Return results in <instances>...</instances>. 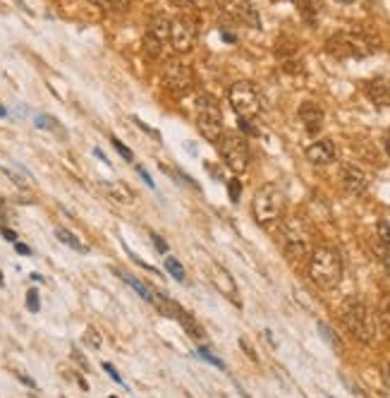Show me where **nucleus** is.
<instances>
[{"mask_svg":"<svg viewBox=\"0 0 390 398\" xmlns=\"http://www.w3.org/2000/svg\"><path fill=\"white\" fill-rule=\"evenodd\" d=\"M120 276H122V281H124V283H127V286H132L134 290H137V293H139V295H142V298L146 300V303H156L154 293H151V290H149V288H146V286H144V283H142V281H139V278H134V276H132V273H120Z\"/></svg>","mask_w":390,"mask_h":398,"instance_id":"24","label":"nucleus"},{"mask_svg":"<svg viewBox=\"0 0 390 398\" xmlns=\"http://www.w3.org/2000/svg\"><path fill=\"white\" fill-rule=\"evenodd\" d=\"M340 319H343L345 329L352 333V338H357L361 343L373 341L376 321H373V315L366 308L364 300H359L357 295H350L343 303V308H340Z\"/></svg>","mask_w":390,"mask_h":398,"instance_id":"3","label":"nucleus"},{"mask_svg":"<svg viewBox=\"0 0 390 398\" xmlns=\"http://www.w3.org/2000/svg\"><path fill=\"white\" fill-rule=\"evenodd\" d=\"M0 118H8V111H5V106H0Z\"/></svg>","mask_w":390,"mask_h":398,"instance_id":"43","label":"nucleus"},{"mask_svg":"<svg viewBox=\"0 0 390 398\" xmlns=\"http://www.w3.org/2000/svg\"><path fill=\"white\" fill-rule=\"evenodd\" d=\"M378 51V41L364 31H338L326 41V53L335 61H361Z\"/></svg>","mask_w":390,"mask_h":398,"instance_id":"2","label":"nucleus"},{"mask_svg":"<svg viewBox=\"0 0 390 398\" xmlns=\"http://www.w3.org/2000/svg\"><path fill=\"white\" fill-rule=\"evenodd\" d=\"M285 204H288V199H285L283 187L275 185V182H266V185H261L254 192V199H252L254 221L259 225L275 223L278 218H283Z\"/></svg>","mask_w":390,"mask_h":398,"instance_id":"4","label":"nucleus"},{"mask_svg":"<svg viewBox=\"0 0 390 398\" xmlns=\"http://www.w3.org/2000/svg\"><path fill=\"white\" fill-rule=\"evenodd\" d=\"M280 243H283L285 257L292 262H302L311 255V243H309V233L297 218H290V221L283 223V230H280Z\"/></svg>","mask_w":390,"mask_h":398,"instance_id":"8","label":"nucleus"},{"mask_svg":"<svg viewBox=\"0 0 390 398\" xmlns=\"http://www.w3.org/2000/svg\"><path fill=\"white\" fill-rule=\"evenodd\" d=\"M111 142H113V147L117 149V154L122 156V159H127V161H134V154H132V149H127L124 144L120 142L117 137H111Z\"/></svg>","mask_w":390,"mask_h":398,"instance_id":"30","label":"nucleus"},{"mask_svg":"<svg viewBox=\"0 0 390 398\" xmlns=\"http://www.w3.org/2000/svg\"><path fill=\"white\" fill-rule=\"evenodd\" d=\"M335 3H343V5H350V3H355V0H335Z\"/></svg>","mask_w":390,"mask_h":398,"instance_id":"44","label":"nucleus"},{"mask_svg":"<svg viewBox=\"0 0 390 398\" xmlns=\"http://www.w3.org/2000/svg\"><path fill=\"white\" fill-rule=\"evenodd\" d=\"M378 245H381V262L390 278V225L388 221H378Z\"/></svg>","mask_w":390,"mask_h":398,"instance_id":"19","label":"nucleus"},{"mask_svg":"<svg viewBox=\"0 0 390 398\" xmlns=\"http://www.w3.org/2000/svg\"><path fill=\"white\" fill-rule=\"evenodd\" d=\"M340 182L350 195H364L369 190V175L355 164H345L340 168Z\"/></svg>","mask_w":390,"mask_h":398,"instance_id":"11","label":"nucleus"},{"mask_svg":"<svg viewBox=\"0 0 390 398\" xmlns=\"http://www.w3.org/2000/svg\"><path fill=\"white\" fill-rule=\"evenodd\" d=\"M307 159L314 166H328L338 159V147H335L333 139H318V142L309 144L307 147Z\"/></svg>","mask_w":390,"mask_h":398,"instance_id":"12","label":"nucleus"},{"mask_svg":"<svg viewBox=\"0 0 390 398\" xmlns=\"http://www.w3.org/2000/svg\"><path fill=\"white\" fill-rule=\"evenodd\" d=\"M227 195H230L232 202H240V195H242V182L240 180H230L227 182Z\"/></svg>","mask_w":390,"mask_h":398,"instance_id":"29","label":"nucleus"},{"mask_svg":"<svg viewBox=\"0 0 390 398\" xmlns=\"http://www.w3.org/2000/svg\"><path fill=\"white\" fill-rule=\"evenodd\" d=\"M103 369H106V372H108V374H111V379H113V381H117V384H124V381H122V376H120V374H117V369H115V367H113V365H111V363H103Z\"/></svg>","mask_w":390,"mask_h":398,"instance_id":"35","label":"nucleus"},{"mask_svg":"<svg viewBox=\"0 0 390 398\" xmlns=\"http://www.w3.org/2000/svg\"><path fill=\"white\" fill-rule=\"evenodd\" d=\"M146 36H151V39H156L159 44L165 46V41H170V17L163 13L154 15L149 22V29H146Z\"/></svg>","mask_w":390,"mask_h":398,"instance_id":"17","label":"nucleus"},{"mask_svg":"<svg viewBox=\"0 0 390 398\" xmlns=\"http://www.w3.org/2000/svg\"><path fill=\"white\" fill-rule=\"evenodd\" d=\"M151 240H154V245H156V250L161 252V255H168V243L163 238H161L159 233H151Z\"/></svg>","mask_w":390,"mask_h":398,"instance_id":"33","label":"nucleus"},{"mask_svg":"<svg viewBox=\"0 0 390 398\" xmlns=\"http://www.w3.org/2000/svg\"><path fill=\"white\" fill-rule=\"evenodd\" d=\"M318 329L323 331V338H328V341L333 343V346H335V348H338V351H340V341H338V338L333 336V331H330L326 324H318Z\"/></svg>","mask_w":390,"mask_h":398,"instance_id":"34","label":"nucleus"},{"mask_svg":"<svg viewBox=\"0 0 390 398\" xmlns=\"http://www.w3.org/2000/svg\"><path fill=\"white\" fill-rule=\"evenodd\" d=\"M26 308H29V312H39L41 310V303H39V290L31 288L29 293H26Z\"/></svg>","mask_w":390,"mask_h":398,"instance_id":"28","label":"nucleus"},{"mask_svg":"<svg viewBox=\"0 0 390 398\" xmlns=\"http://www.w3.org/2000/svg\"><path fill=\"white\" fill-rule=\"evenodd\" d=\"M227 101H230L232 111L237 113V118H245V120H254L263 109L261 91H259L257 84L247 82V79L232 84L230 91H227Z\"/></svg>","mask_w":390,"mask_h":398,"instance_id":"5","label":"nucleus"},{"mask_svg":"<svg viewBox=\"0 0 390 398\" xmlns=\"http://www.w3.org/2000/svg\"><path fill=\"white\" fill-rule=\"evenodd\" d=\"M165 271L170 273L175 281H185V266H182L175 257H165Z\"/></svg>","mask_w":390,"mask_h":398,"instance_id":"26","label":"nucleus"},{"mask_svg":"<svg viewBox=\"0 0 390 398\" xmlns=\"http://www.w3.org/2000/svg\"><path fill=\"white\" fill-rule=\"evenodd\" d=\"M84 341L89 343L91 348H101V343H103V338H101V333L94 329V326H89L84 333Z\"/></svg>","mask_w":390,"mask_h":398,"instance_id":"27","label":"nucleus"},{"mask_svg":"<svg viewBox=\"0 0 390 398\" xmlns=\"http://www.w3.org/2000/svg\"><path fill=\"white\" fill-rule=\"evenodd\" d=\"M72 358H74V360H77V363H79V365H82V367L86 369V372H89V363H86V360L82 358V355H79V351H72Z\"/></svg>","mask_w":390,"mask_h":398,"instance_id":"39","label":"nucleus"},{"mask_svg":"<svg viewBox=\"0 0 390 398\" xmlns=\"http://www.w3.org/2000/svg\"><path fill=\"white\" fill-rule=\"evenodd\" d=\"M309 278L321 290H333L343 281V257L335 247L321 245L309 255Z\"/></svg>","mask_w":390,"mask_h":398,"instance_id":"1","label":"nucleus"},{"mask_svg":"<svg viewBox=\"0 0 390 398\" xmlns=\"http://www.w3.org/2000/svg\"><path fill=\"white\" fill-rule=\"evenodd\" d=\"M163 84L177 96H187L194 89V70L180 58H170L163 67Z\"/></svg>","mask_w":390,"mask_h":398,"instance_id":"9","label":"nucleus"},{"mask_svg":"<svg viewBox=\"0 0 390 398\" xmlns=\"http://www.w3.org/2000/svg\"><path fill=\"white\" fill-rule=\"evenodd\" d=\"M227 13H230V17L235 19V22L247 24V26H252V29H261V17H259V10L254 8L249 0H235V3L227 8Z\"/></svg>","mask_w":390,"mask_h":398,"instance_id":"14","label":"nucleus"},{"mask_svg":"<svg viewBox=\"0 0 390 398\" xmlns=\"http://www.w3.org/2000/svg\"><path fill=\"white\" fill-rule=\"evenodd\" d=\"M292 3H295L297 13L302 15L307 24H316L318 15L323 10V0H292Z\"/></svg>","mask_w":390,"mask_h":398,"instance_id":"18","label":"nucleus"},{"mask_svg":"<svg viewBox=\"0 0 390 398\" xmlns=\"http://www.w3.org/2000/svg\"><path fill=\"white\" fill-rule=\"evenodd\" d=\"M378 319H381L383 329L390 333V293H386L378 303Z\"/></svg>","mask_w":390,"mask_h":398,"instance_id":"25","label":"nucleus"},{"mask_svg":"<svg viewBox=\"0 0 390 398\" xmlns=\"http://www.w3.org/2000/svg\"><path fill=\"white\" fill-rule=\"evenodd\" d=\"M106 187H108V195H111L113 199H117V202H122V204L134 202V190L124 185L122 180H113V182H108Z\"/></svg>","mask_w":390,"mask_h":398,"instance_id":"21","label":"nucleus"},{"mask_svg":"<svg viewBox=\"0 0 390 398\" xmlns=\"http://www.w3.org/2000/svg\"><path fill=\"white\" fill-rule=\"evenodd\" d=\"M0 233H3V238L8 240V243H17V233H15V230H10V228H0Z\"/></svg>","mask_w":390,"mask_h":398,"instance_id":"37","label":"nucleus"},{"mask_svg":"<svg viewBox=\"0 0 390 398\" xmlns=\"http://www.w3.org/2000/svg\"><path fill=\"white\" fill-rule=\"evenodd\" d=\"M383 149H386V154L390 156V130L383 134Z\"/></svg>","mask_w":390,"mask_h":398,"instance_id":"42","label":"nucleus"},{"mask_svg":"<svg viewBox=\"0 0 390 398\" xmlns=\"http://www.w3.org/2000/svg\"><path fill=\"white\" fill-rule=\"evenodd\" d=\"M56 238L60 240L63 245L72 247L74 252H89V247H86L82 240H77V235L70 233V230H65V228H58V230H56Z\"/></svg>","mask_w":390,"mask_h":398,"instance_id":"22","label":"nucleus"},{"mask_svg":"<svg viewBox=\"0 0 390 398\" xmlns=\"http://www.w3.org/2000/svg\"><path fill=\"white\" fill-rule=\"evenodd\" d=\"M170 44L177 53H189L197 44V22L189 15L170 19Z\"/></svg>","mask_w":390,"mask_h":398,"instance_id":"10","label":"nucleus"},{"mask_svg":"<svg viewBox=\"0 0 390 398\" xmlns=\"http://www.w3.org/2000/svg\"><path fill=\"white\" fill-rule=\"evenodd\" d=\"M218 149H220V156H223L225 166L232 170V173H245L249 168V144L242 134L237 132H223V137L218 139Z\"/></svg>","mask_w":390,"mask_h":398,"instance_id":"7","label":"nucleus"},{"mask_svg":"<svg viewBox=\"0 0 390 398\" xmlns=\"http://www.w3.org/2000/svg\"><path fill=\"white\" fill-rule=\"evenodd\" d=\"M36 127H39V130H53V127H56V118L39 116V118H36Z\"/></svg>","mask_w":390,"mask_h":398,"instance_id":"32","label":"nucleus"},{"mask_svg":"<svg viewBox=\"0 0 390 398\" xmlns=\"http://www.w3.org/2000/svg\"><path fill=\"white\" fill-rule=\"evenodd\" d=\"M172 5H177V8H194V5L199 3V0H170Z\"/></svg>","mask_w":390,"mask_h":398,"instance_id":"38","label":"nucleus"},{"mask_svg":"<svg viewBox=\"0 0 390 398\" xmlns=\"http://www.w3.org/2000/svg\"><path fill=\"white\" fill-rule=\"evenodd\" d=\"M15 250L19 252V255H31V250L26 245H22V243H15Z\"/></svg>","mask_w":390,"mask_h":398,"instance_id":"41","label":"nucleus"},{"mask_svg":"<svg viewBox=\"0 0 390 398\" xmlns=\"http://www.w3.org/2000/svg\"><path fill=\"white\" fill-rule=\"evenodd\" d=\"M172 310H175L177 321H180L182 329H185V331L189 333V336H192V338H202V336H204V329H202V326H199V321L194 319V317L189 315V312L180 310V308H177V305H172Z\"/></svg>","mask_w":390,"mask_h":398,"instance_id":"20","label":"nucleus"},{"mask_svg":"<svg viewBox=\"0 0 390 398\" xmlns=\"http://www.w3.org/2000/svg\"><path fill=\"white\" fill-rule=\"evenodd\" d=\"M364 94L373 106H378V109H390V82L388 79H383V77L369 79V82L364 84Z\"/></svg>","mask_w":390,"mask_h":398,"instance_id":"15","label":"nucleus"},{"mask_svg":"<svg viewBox=\"0 0 390 398\" xmlns=\"http://www.w3.org/2000/svg\"><path fill=\"white\" fill-rule=\"evenodd\" d=\"M89 3H94L103 13H124V10H129L132 0H89Z\"/></svg>","mask_w":390,"mask_h":398,"instance_id":"23","label":"nucleus"},{"mask_svg":"<svg viewBox=\"0 0 390 398\" xmlns=\"http://www.w3.org/2000/svg\"><path fill=\"white\" fill-rule=\"evenodd\" d=\"M111 398H115V396H111Z\"/></svg>","mask_w":390,"mask_h":398,"instance_id":"45","label":"nucleus"},{"mask_svg":"<svg viewBox=\"0 0 390 398\" xmlns=\"http://www.w3.org/2000/svg\"><path fill=\"white\" fill-rule=\"evenodd\" d=\"M137 170H139V175H142L144 180H146V185H149V187H154V180H151V175L146 173V170L142 168V166H137Z\"/></svg>","mask_w":390,"mask_h":398,"instance_id":"40","label":"nucleus"},{"mask_svg":"<svg viewBox=\"0 0 390 398\" xmlns=\"http://www.w3.org/2000/svg\"><path fill=\"white\" fill-rule=\"evenodd\" d=\"M211 281H213V286L218 288L225 298H230L235 305H240V298H237V286H235V281H232L230 273H227V269L218 266V264H211Z\"/></svg>","mask_w":390,"mask_h":398,"instance_id":"16","label":"nucleus"},{"mask_svg":"<svg viewBox=\"0 0 390 398\" xmlns=\"http://www.w3.org/2000/svg\"><path fill=\"white\" fill-rule=\"evenodd\" d=\"M240 130L245 134H257V127L252 125V120H245V118H240Z\"/></svg>","mask_w":390,"mask_h":398,"instance_id":"36","label":"nucleus"},{"mask_svg":"<svg viewBox=\"0 0 390 398\" xmlns=\"http://www.w3.org/2000/svg\"><path fill=\"white\" fill-rule=\"evenodd\" d=\"M197 127L213 144H218V139L223 137V111L211 94L197 96Z\"/></svg>","mask_w":390,"mask_h":398,"instance_id":"6","label":"nucleus"},{"mask_svg":"<svg viewBox=\"0 0 390 398\" xmlns=\"http://www.w3.org/2000/svg\"><path fill=\"white\" fill-rule=\"evenodd\" d=\"M199 355H202V358L206 360V363H211V365H213V367H220V369L225 367V365H223V360H218V358H216V355L211 353L209 348H199Z\"/></svg>","mask_w":390,"mask_h":398,"instance_id":"31","label":"nucleus"},{"mask_svg":"<svg viewBox=\"0 0 390 398\" xmlns=\"http://www.w3.org/2000/svg\"><path fill=\"white\" fill-rule=\"evenodd\" d=\"M297 116H300L302 125H304V130L309 134L321 132L323 120H326V113H323V109L316 104V101H304V104L300 106V111H297Z\"/></svg>","mask_w":390,"mask_h":398,"instance_id":"13","label":"nucleus"}]
</instances>
